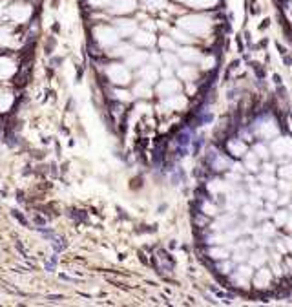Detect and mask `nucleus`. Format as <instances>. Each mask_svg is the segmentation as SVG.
Instances as JSON below:
<instances>
[{
	"label": "nucleus",
	"instance_id": "aec40b11",
	"mask_svg": "<svg viewBox=\"0 0 292 307\" xmlns=\"http://www.w3.org/2000/svg\"><path fill=\"white\" fill-rule=\"evenodd\" d=\"M289 229H290V230H292V219H290V221H289Z\"/></svg>",
	"mask_w": 292,
	"mask_h": 307
},
{
	"label": "nucleus",
	"instance_id": "20e7f679",
	"mask_svg": "<svg viewBox=\"0 0 292 307\" xmlns=\"http://www.w3.org/2000/svg\"><path fill=\"white\" fill-rule=\"evenodd\" d=\"M181 57H185V59H199L201 57V53L197 51V49H183L181 51Z\"/></svg>",
	"mask_w": 292,
	"mask_h": 307
},
{
	"label": "nucleus",
	"instance_id": "f257e3e1",
	"mask_svg": "<svg viewBox=\"0 0 292 307\" xmlns=\"http://www.w3.org/2000/svg\"><path fill=\"white\" fill-rule=\"evenodd\" d=\"M179 26L185 28L186 31H190V33H195V35L199 33V35H203V33L208 31L210 22L206 20V18H203V17H185V18L179 20Z\"/></svg>",
	"mask_w": 292,
	"mask_h": 307
},
{
	"label": "nucleus",
	"instance_id": "2eb2a0df",
	"mask_svg": "<svg viewBox=\"0 0 292 307\" xmlns=\"http://www.w3.org/2000/svg\"><path fill=\"white\" fill-rule=\"evenodd\" d=\"M35 223H37V225H44V223H46V219L40 217V216H35Z\"/></svg>",
	"mask_w": 292,
	"mask_h": 307
},
{
	"label": "nucleus",
	"instance_id": "a211bd4d",
	"mask_svg": "<svg viewBox=\"0 0 292 307\" xmlns=\"http://www.w3.org/2000/svg\"><path fill=\"white\" fill-rule=\"evenodd\" d=\"M289 203V196H285V199H279V205H287Z\"/></svg>",
	"mask_w": 292,
	"mask_h": 307
},
{
	"label": "nucleus",
	"instance_id": "39448f33",
	"mask_svg": "<svg viewBox=\"0 0 292 307\" xmlns=\"http://www.w3.org/2000/svg\"><path fill=\"white\" fill-rule=\"evenodd\" d=\"M11 216H13V217H17V219H18V221H20V223H22L24 227H28V221H26V217H24V216H22V212H20V210H17V209H13V210H11Z\"/></svg>",
	"mask_w": 292,
	"mask_h": 307
},
{
	"label": "nucleus",
	"instance_id": "f8f14e48",
	"mask_svg": "<svg viewBox=\"0 0 292 307\" xmlns=\"http://www.w3.org/2000/svg\"><path fill=\"white\" fill-rule=\"evenodd\" d=\"M48 300L49 302H60V300H64V296L62 294H51V296H48Z\"/></svg>",
	"mask_w": 292,
	"mask_h": 307
},
{
	"label": "nucleus",
	"instance_id": "9d476101",
	"mask_svg": "<svg viewBox=\"0 0 292 307\" xmlns=\"http://www.w3.org/2000/svg\"><path fill=\"white\" fill-rule=\"evenodd\" d=\"M276 190H266L265 192V199H270V201H276Z\"/></svg>",
	"mask_w": 292,
	"mask_h": 307
},
{
	"label": "nucleus",
	"instance_id": "ddd939ff",
	"mask_svg": "<svg viewBox=\"0 0 292 307\" xmlns=\"http://www.w3.org/2000/svg\"><path fill=\"white\" fill-rule=\"evenodd\" d=\"M219 269H221V272H226V274H228L230 269H232V265H230V263H221Z\"/></svg>",
	"mask_w": 292,
	"mask_h": 307
},
{
	"label": "nucleus",
	"instance_id": "9b49d317",
	"mask_svg": "<svg viewBox=\"0 0 292 307\" xmlns=\"http://www.w3.org/2000/svg\"><path fill=\"white\" fill-rule=\"evenodd\" d=\"M261 181H263V185H274V177L272 176H261Z\"/></svg>",
	"mask_w": 292,
	"mask_h": 307
},
{
	"label": "nucleus",
	"instance_id": "f3484780",
	"mask_svg": "<svg viewBox=\"0 0 292 307\" xmlns=\"http://www.w3.org/2000/svg\"><path fill=\"white\" fill-rule=\"evenodd\" d=\"M17 196H18V197H17V199H18V201H24V194H22V192H20V190H18V192H17Z\"/></svg>",
	"mask_w": 292,
	"mask_h": 307
},
{
	"label": "nucleus",
	"instance_id": "1a4fd4ad",
	"mask_svg": "<svg viewBox=\"0 0 292 307\" xmlns=\"http://www.w3.org/2000/svg\"><path fill=\"white\" fill-rule=\"evenodd\" d=\"M285 219H287V210H279L278 212V225L285 223Z\"/></svg>",
	"mask_w": 292,
	"mask_h": 307
},
{
	"label": "nucleus",
	"instance_id": "6e6552de",
	"mask_svg": "<svg viewBox=\"0 0 292 307\" xmlns=\"http://www.w3.org/2000/svg\"><path fill=\"white\" fill-rule=\"evenodd\" d=\"M256 152H257V156H259V157L266 159V148H265L263 145H257V146H256Z\"/></svg>",
	"mask_w": 292,
	"mask_h": 307
},
{
	"label": "nucleus",
	"instance_id": "4468645a",
	"mask_svg": "<svg viewBox=\"0 0 292 307\" xmlns=\"http://www.w3.org/2000/svg\"><path fill=\"white\" fill-rule=\"evenodd\" d=\"M279 189L281 190H290V183L289 181H279Z\"/></svg>",
	"mask_w": 292,
	"mask_h": 307
},
{
	"label": "nucleus",
	"instance_id": "423d86ee",
	"mask_svg": "<svg viewBox=\"0 0 292 307\" xmlns=\"http://www.w3.org/2000/svg\"><path fill=\"white\" fill-rule=\"evenodd\" d=\"M248 170H257V157H256V154L248 156Z\"/></svg>",
	"mask_w": 292,
	"mask_h": 307
},
{
	"label": "nucleus",
	"instance_id": "7ed1b4c3",
	"mask_svg": "<svg viewBox=\"0 0 292 307\" xmlns=\"http://www.w3.org/2000/svg\"><path fill=\"white\" fill-rule=\"evenodd\" d=\"M179 2H185L190 7H195V9H206V7L214 6L215 0H179Z\"/></svg>",
	"mask_w": 292,
	"mask_h": 307
},
{
	"label": "nucleus",
	"instance_id": "0eeeda50",
	"mask_svg": "<svg viewBox=\"0 0 292 307\" xmlns=\"http://www.w3.org/2000/svg\"><path fill=\"white\" fill-rule=\"evenodd\" d=\"M161 46H162V48H170V49H172V48H174V42H172L168 37H161Z\"/></svg>",
	"mask_w": 292,
	"mask_h": 307
},
{
	"label": "nucleus",
	"instance_id": "f03ea898",
	"mask_svg": "<svg viewBox=\"0 0 292 307\" xmlns=\"http://www.w3.org/2000/svg\"><path fill=\"white\" fill-rule=\"evenodd\" d=\"M135 7V0H117L113 4V13H130Z\"/></svg>",
	"mask_w": 292,
	"mask_h": 307
},
{
	"label": "nucleus",
	"instance_id": "dca6fc26",
	"mask_svg": "<svg viewBox=\"0 0 292 307\" xmlns=\"http://www.w3.org/2000/svg\"><path fill=\"white\" fill-rule=\"evenodd\" d=\"M17 249H18V250H20V252H22V254H24V256H26V250H24V247H22V243H18V241H17Z\"/></svg>",
	"mask_w": 292,
	"mask_h": 307
},
{
	"label": "nucleus",
	"instance_id": "6ab92c4d",
	"mask_svg": "<svg viewBox=\"0 0 292 307\" xmlns=\"http://www.w3.org/2000/svg\"><path fill=\"white\" fill-rule=\"evenodd\" d=\"M285 241H287V247H289V249L292 250V240H289V238H287V240H285Z\"/></svg>",
	"mask_w": 292,
	"mask_h": 307
}]
</instances>
